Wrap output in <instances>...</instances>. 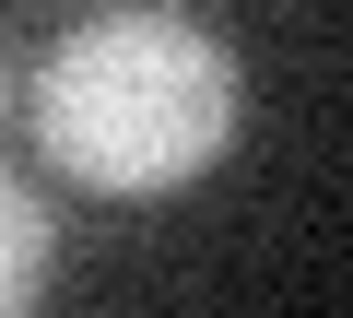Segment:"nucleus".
I'll return each instance as SVG.
<instances>
[{
	"label": "nucleus",
	"mask_w": 353,
	"mask_h": 318,
	"mask_svg": "<svg viewBox=\"0 0 353 318\" xmlns=\"http://www.w3.org/2000/svg\"><path fill=\"white\" fill-rule=\"evenodd\" d=\"M24 106H36V153L71 189H94V201H165V189H189L236 141L248 71L189 12H94V24H71L36 59Z\"/></svg>",
	"instance_id": "f257e3e1"
},
{
	"label": "nucleus",
	"mask_w": 353,
	"mask_h": 318,
	"mask_svg": "<svg viewBox=\"0 0 353 318\" xmlns=\"http://www.w3.org/2000/svg\"><path fill=\"white\" fill-rule=\"evenodd\" d=\"M48 271H59V224H48V201L12 166H0V318H24L48 295Z\"/></svg>",
	"instance_id": "f03ea898"
},
{
	"label": "nucleus",
	"mask_w": 353,
	"mask_h": 318,
	"mask_svg": "<svg viewBox=\"0 0 353 318\" xmlns=\"http://www.w3.org/2000/svg\"><path fill=\"white\" fill-rule=\"evenodd\" d=\"M0 106H12V59H0Z\"/></svg>",
	"instance_id": "7ed1b4c3"
}]
</instances>
